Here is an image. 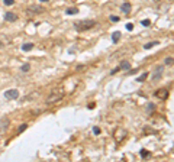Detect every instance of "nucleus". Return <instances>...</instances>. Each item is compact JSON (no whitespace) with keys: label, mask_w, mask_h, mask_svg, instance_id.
<instances>
[{"label":"nucleus","mask_w":174,"mask_h":162,"mask_svg":"<svg viewBox=\"0 0 174 162\" xmlns=\"http://www.w3.org/2000/svg\"><path fill=\"white\" fill-rule=\"evenodd\" d=\"M62 96H64V91H62V90H55V91H52L51 94H49V96L46 97L45 103H46V104L57 103V101H60V100L62 98Z\"/></svg>","instance_id":"nucleus-1"},{"label":"nucleus","mask_w":174,"mask_h":162,"mask_svg":"<svg viewBox=\"0 0 174 162\" xmlns=\"http://www.w3.org/2000/svg\"><path fill=\"white\" fill-rule=\"evenodd\" d=\"M93 26H94V20H81V22L76 23V29H78V30H86Z\"/></svg>","instance_id":"nucleus-2"},{"label":"nucleus","mask_w":174,"mask_h":162,"mask_svg":"<svg viewBox=\"0 0 174 162\" xmlns=\"http://www.w3.org/2000/svg\"><path fill=\"white\" fill-rule=\"evenodd\" d=\"M4 97H6L7 100H15V98L19 97V91L16 90V88H10V90L4 91Z\"/></svg>","instance_id":"nucleus-3"},{"label":"nucleus","mask_w":174,"mask_h":162,"mask_svg":"<svg viewBox=\"0 0 174 162\" xmlns=\"http://www.w3.org/2000/svg\"><path fill=\"white\" fill-rule=\"evenodd\" d=\"M9 124H10V120L7 117L0 119V133H4L7 129H9Z\"/></svg>","instance_id":"nucleus-4"},{"label":"nucleus","mask_w":174,"mask_h":162,"mask_svg":"<svg viewBox=\"0 0 174 162\" xmlns=\"http://www.w3.org/2000/svg\"><path fill=\"white\" fill-rule=\"evenodd\" d=\"M157 98H161V100H165L168 97V90L167 88H160L158 91H155V94H154Z\"/></svg>","instance_id":"nucleus-5"},{"label":"nucleus","mask_w":174,"mask_h":162,"mask_svg":"<svg viewBox=\"0 0 174 162\" xmlns=\"http://www.w3.org/2000/svg\"><path fill=\"white\" fill-rule=\"evenodd\" d=\"M4 19H6L7 22H15V20H18V15L13 13V12H7V13L4 15Z\"/></svg>","instance_id":"nucleus-6"},{"label":"nucleus","mask_w":174,"mask_h":162,"mask_svg":"<svg viewBox=\"0 0 174 162\" xmlns=\"http://www.w3.org/2000/svg\"><path fill=\"white\" fill-rule=\"evenodd\" d=\"M120 36H122V33H120L119 30L113 32V33H112V42H113V44H118L119 39H120Z\"/></svg>","instance_id":"nucleus-7"},{"label":"nucleus","mask_w":174,"mask_h":162,"mask_svg":"<svg viewBox=\"0 0 174 162\" xmlns=\"http://www.w3.org/2000/svg\"><path fill=\"white\" fill-rule=\"evenodd\" d=\"M131 9H132V6H131V3H128V2H126V3H123L122 7H120V10H122L123 13H126V15L131 12Z\"/></svg>","instance_id":"nucleus-8"},{"label":"nucleus","mask_w":174,"mask_h":162,"mask_svg":"<svg viewBox=\"0 0 174 162\" xmlns=\"http://www.w3.org/2000/svg\"><path fill=\"white\" fill-rule=\"evenodd\" d=\"M119 68L120 70H131V62L129 61H123V62H120V65H119Z\"/></svg>","instance_id":"nucleus-9"},{"label":"nucleus","mask_w":174,"mask_h":162,"mask_svg":"<svg viewBox=\"0 0 174 162\" xmlns=\"http://www.w3.org/2000/svg\"><path fill=\"white\" fill-rule=\"evenodd\" d=\"M155 45H160V42H158V41L148 42V44H145V45H144V49H151V48H152V46H155Z\"/></svg>","instance_id":"nucleus-10"},{"label":"nucleus","mask_w":174,"mask_h":162,"mask_svg":"<svg viewBox=\"0 0 174 162\" xmlns=\"http://www.w3.org/2000/svg\"><path fill=\"white\" fill-rule=\"evenodd\" d=\"M65 13L70 15V16H71V15H77V13H78V9H77V7H68Z\"/></svg>","instance_id":"nucleus-11"},{"label":"nucleus","mask_w":174,"mask_h":162,"mask_svg":"<svg viewBox=\"0 0 174 162\" xmlns=\"http://www.w3.org/2000/svg\"><path fill=\"white\" fill-rule=\"evenodd\" d=\"M31 49H34V44H23L22 45V51H25V52H28Z\"/></svg>","instance_id":"nucleus-12"},{"label":"nucleus","mask_w":174,"mask_h":162,"mask_svg":"<svg viewBox=\"0 0 174 162\" xmlns=\"http://www.w3.org/2000/svg\"><path fill=\"white\" fill-rule=\"evenodd\" d=\"M161 72H162V67H158V72H154V75H152V80H158L160 77H161Z\"/></svg>","instance_id":"nucleus-13"},{"label":"nucleus","mask_w":174,"mask_h":162,"mask_svg":"<svg viewBox=\"0 0 174 162\" xmlns=\"http://www.w3.org/2000/svg\"><path fill=\"white\" fill-rule=\"evenodd\" d=\"M147 78H148V72H144V74H141L138 78H136V81H138V83H142V81H145Z\"/></svg>","instance_id":"nucleus-14"},{"label":"nucleus","mask_w":174,"mask_h":162,"mask_svg":"<svg viewBox=\"0 0 174 162\" xmlns=\"http://www.w3.org/2000/svg\"><path fill=\"white\" fill-rule=\"evenodd\" d=\"M29 9H31V10H34L35 13H41V12H44V9H42V7H39V6H31ZM29 9H28V10H29Z\"/></svg>","instance_id":"nucleus-15"},{"label":"nucleus","mask_w":174,"mask_h":162,"mask_svg":"<svg viewBox=\"0 0 174 162\" xmlns=\"http://www.w3.org/2000/svg\"><path fill=\"white\" fill-rule=\"evenodd\" d=\"M6 44H9V39L4 38V36H0V46H3V45H6Z\"/></svg>","instance_id":"nucleus-16"},{"label":"nucleus","mask_w":174,"mask_h":162,"mask_svg":"<svg viewBox=\"0 0 174 162\" xmlns=\"http://www.w3.org/2000/svg\"><path fill=\"white\" fill-rule=\"evenodd\" d=\"M20 70H22L23 72H28V71L31 70V65H29V64H23V65L20 67Z\"/></svg>","instance_id":"nucleus-17"},{"label":"nucleus","mask_w":174,"mask_h":162,"mask_svg":"<svg viewBox=\"0 0 174 162\" xmlns=\"http://www.w3.org/2000/svg\"><path fill=\"white\" fill-rule=\"evenodd\" d=\"M26 127H28V124H26V123H23V124H20V127H19V130H18V132H19V133H22L23 130H26Z\"/></svg>","instance_id":"nucleus-18"},{"label":"nucleus","mask_w":174,"mask_h":162,"mask_svg":"<svg viewBox=\"0 0 174 162\" xmlns=\"http://www.w3.org/2000/svg\"><path fill=\"white\" fill-rule=\"evenodd\" d=\"M141 23H142L144 26H150V25H151V20H150V19H144V20L141 22Z\"/></svg>","instance_id":"nucleus-19"},{"label":"nucleus","mask_w":174,"mask_h":162,"mask_svg":"<svg viewBox=\"0 0 174 162\" xmlns=\"http://www.w3.org/2000/svg\"><path fill=\"white\" fill-rule=\"evenodd\" d=\"M93 133H94V135H100V127L94 126V127H93Z\"/></svg>","instance_id":"nucleus-20"},{"label":"nucleus","mask_w":174,"mask_h":162,"mask_svg":"<svg viewBox=\"0 0 174 162\" xmlns=\"http://www.w3.org/2000/svg\"><path fill=\"white\" fill-rule=\"evenodd\" d=\"M3 2H4L6 6H12V4L15 3V0H3Z\"/></svg>","instance_id":"nucleus-21"},{"label":"nucleus","mask_w":174,"mask_h":162,"mask_svg":"<svg viewBox=\"0 0 174 162\" xmlns=\"http://www.w3.org/2000/svg\"><path fill=\"white\" fill-rule=\"evenodd\" d=\"M139 153H141V156H142V158H145V156H148V155H150V153H148V151H144V149L141 151Z\"/></svg>","instance_id":"nucleus-22"},{"label":"nucleus","mask_w":174,"mask_h":162,"mask_svg":"<svg viewBox=\"0 0 174 162\" xmlns=\"http://www.w3.org/2000/svg\"><path fill=\"white\" fill-rule=\"evenodd\" d=\"M165 64H167V65H170V64H173V58H171V57H168L167 59H165Z\"/></svg>","instance_id":"nucleus-23"},{"label":"nucleus","mask_w":174,"mask_h":162,"mask_svg":"<svg viewBox=\"0 0 174 162\" xmlns=\"http://www.w3.org/2000/svg\"><path fill=\"white\" fill-rule=\"evenodd\" d=\"M110 20L112 22H119V18L118 16H110Z\"/></svg>","instance_id":"nucleus-24"},{"label":"nucleus","mask_w":174,"mask_h":162,"mask_svg":"<svg viewBox=\"0 0 174 162\" xmlns=\"http://www.w3.org/2000/svg\"><path fill=\"white\" fill-rule=\"evenodd\" d=\"M132 29H134V25H132V23H128V25H126V30H132Z\"/></svg>","instance_id":"nucleus-25"},{"label":"nucleus","mask_w":174,"mask_h":162,"mask_svg":"<svg viewBox=\"0 0 174 162\" xmlns=\"http://www.w3.org/2000/svg\"><path fill=\"white\" fill-rule=\"evenodd\" d=\"M138 70H136V68H134V70H128V74H135Z\"/></svg>","instance_id":"nucleus-26"},{"label":"nucleus","mask_w":174,"mask_h":162,"mask_svg":"<svg viewBox=\"0 0 174 162\" xmlns=\"http://www.w3.org/2000/svg\"><path fill=\"white\" fill-rule=\"evenodd\" d=\"M39 2H42V3H46V2H48V0H39Z\"/></svg>","instance_id":"nucleus-27"}]
</instances>
